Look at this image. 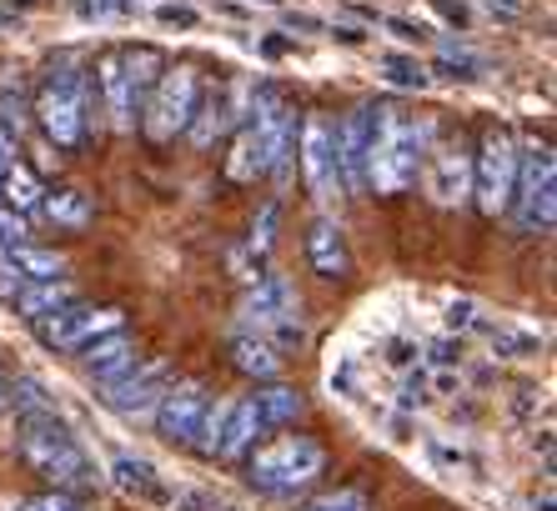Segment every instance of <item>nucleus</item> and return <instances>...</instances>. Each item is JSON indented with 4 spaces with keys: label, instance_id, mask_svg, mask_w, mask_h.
I'll return each mask as SVG.
<instances>
[{
    "label": "nucleus",
    "instance_id": "nucleus-1",
    "mask_svg": "<svg viewBox=\"0 0 557 511\" xmlns=\"http://www.w3.org/2000/svg\"><path fill=\"white\" fill-rule=\"evenodd\" d=\"M21 457L30 461V472H40L55 486H91L96 482V461L86 457L71 426L55 411H40L21 422Z\"/></svg>",
    "mask_w": 557,
    "mask_h": 511
},
{
    "label": "nucleus",
    "instance_id": "nucleus-2",
    "mask_svg": "<svg viewBox=\"0 0 557 511\" xmlns=\"http://www.w3.org/2000/svg\"><path fill=\"white\" fill-rule=\"evenodd\" d=\"M428 146H432V126H417V121L397 115V105H387L372 161H367V186L382 196L407 191L417 180V171H422V161H428Z\"/></svg>",
    "mask_w": 557,
    "mask_h": 511
},
{
    "label": "nucleus",
    "instance_id": "nucleus-3",
    "mask_svg": "<svg viewBox=\"0 0 557 511\" xmlns=\"http://www.w3.org/2000/svg\"><path fill=\"white\" fill-rule=\"evenodd\" d=\"M322 472H326L322 441H311V436H301V432H282V436H272V441H261L247 461L251 486L267 491V497H292V491L311 486Z\"/></svg>",
    "mask_w": 557,
    "mask_h": 511
},
{
    "label": "nucleus",
    "instance_id": "nucleus-4",
    "mask_svg": "<svg viewBox=\"0 0 557 511\" xmlns=\"http://www.w3.org/2000/svg\"><path fill=\"white\" fill-rule=\"evenodd\" d=\"M196 111H201V76L191 65H166L161 80L151 86V96H146V136L151 141H176V136L191 130Z\"/></svg>",
    "mask_w": 557,
    "mask_h": 511
},
{
    "label": "nucleus",
    "instance_id": "nucleus-5",
    "mask_svg": "<svg viewBox=\"0 0 557 511\" xmlns=\"http://www.w3.org/2000/svg\"><path fill=\"white\" fill-rule=\"evenodd\" d=\"M512 216L522 236H543L557 221V161L547 146H528L518 155V186H512Z\"/></svg>",
    "mask_w": 557,
    "mask_h": 511
},
{
    "label": "nucleus",
    "instance_id": "nucleus-6",
    "mask_svg": "<svg viewBox=\"0 0 557 511\" xmlns=\"http://www.w3.org/2000/svg\"><path fill=\"white\" fill-rule=\"evenodd\" d=\"M36 115L61 151L81 146V136H86V80H81V71L71 61L51 65V76H46V86L36 96Z\"/></svg>",
    "mask_w": 557,
    "mask_h": 511
},
{
    "label": "nucleus",
    "instance_id": "nucleus-7",
    "mask_svg": "<svg viewBox=\"0 0 557 511\" xmlns=\"http://www.w3.org/2000/svg\"><path fill=\"white\" fill-rule=\"evenodd\" d=\"M518 155L522 146L507 136V130H493L487 141H482L478 161H472V196H478L482 216H503L507 205H512V186H518Z\"/></svg>",
    "mask_w": 557,
    "mask_h": 511
},
{
    "label": "nucleus",
    "instance_id": "nucleus-8",
    "mask_svg": "<svg viewBox=\"0 0 557 511\" xmlns=\"http://www.w3.org/2000/svg\"><path fill=\"white\" fill-rule=\"evenodd\" d=\"M301 171H307V186L317 201H337L347 191L342 161H337V126L322 111H311L301 121Z\"/></svg>",
    "mask_w": 557,
    "mask_h": 511
},
{
    "label": "nucleus",
    "instance_id": "nucleus-9",
    "mask_svg": "<svg viewBox=\"0 0 557 511\" xmlns=\"http://www.w3.org/2000/svg\"><path fill=\"white\" fill-rule=\"evenodd\" d=\"M36 332H40V341L51 346V351H86L96 336L121 332V311L116 307H81V301H71L65 311L36 321Z\"/></svg>",
    "mask_w": 557,
    "mask_h": 511
},
{
    "label": "nucleus",
    "instance_id": "nucleus-10",
    "mask_svg": "<svg viewBox=\"0 0 557 511\" xmlns=\"http://www.w3.org/2000/svg\"><path fill=\"white\" fill-rule=\"evenodd\" d=\"M382 115H387V105L362 101L337 126V161H342V180H347L351 191H367V161H372V146H376V130H382Z\"/></svg>",
    "mask_w": 557,
    "mask_h": 511
},
{
    "label": "nucleus",
    "instance_id": "nucleus-11",
    "mask_svg": "<svg viewBox=\"0 0 557 511\" xmlns=\"http://www.w3.org/2000/svg\"><path fill=\"white\" fill-rule=\"evenodd\" d=\"M171 361H146V366H136V371H126L121 382H111L101 391V401L116 416H146V411H156V401L171 391Z\"/></svg>",
    "mask_w": 557,
    "mask_h": 511
},
{
    "label": "nucleus",
    "instance_id": "nucleus-12",
    "mask_svg": "<svg viewBox=\"0 0 557 511\" xmlns=\"http://www.w3.org/2000/svg\"><path fill=\"white\" fill-rule=\"evenodd\" d=\"M207 411H211L207 386L201 382H171V391L156 401V432L166 436V441L191 447L196 432H201V422H207Z\"/></svg>",
    "mask_w": 557,
    "mask_h": 511
},
{
    "label": "nucleus",
    "instance_id": "nucleus-13",
    "mask_svg": "<svg viewBox=\"0 0 557 511\" xmlns=\"http://www.w3.org/2000/svg\"><path fill=\"white\" fill-rule=\"evenodd\" d=\"M428 191L437 205H462L472 196V155L462 146H437L428 166Z\"/></svg>",
    "mask_w": 557,
    "mask_h": 511
},
{
    "label": "nucleus",
    "instance_id": "nucleus-14",
    "mask_svg": "<svg viewBox=\"0 0 557 511\" xmlns=\"http://www.w3.org/2000/svg\"><path fill=\"white\" fill-rule=\"evenodd\" d=\"M297 311H301V301H297V291H292V282H286V276H276V271L257 276V286H251V296H247V321H251V326L272 332L276 321L297 316Z\"/></svg>",
    "mask_w": 557,
    "mask_h": 511
},
{
    "label": "nucleus",
    "instance_id": "nucleus-15",
    "mask_svg": "<svg viewBox=\"0 0 557 511\" xmlns=\"http://www.w3.org/2000/svg\"><path fill=\"white\" fill-rule=\"evenodd\" d=\"M307 261L317 276H326V282H342L351 271V251H347V236H342V226L332 216H317L307 230Z\"/></svg>",
    "mask_w": 557,
    "mask_h": 511
},
{
    "label": "nucleus",
    "instance_id": "nucleus-16",
    "mask_svg": "<svg viewBox=\"0 0 557 511\" xmlns=\"http://www.w3.org/2000/svg\"><path fill=\"white\" fill-rule=\"evenodd\" d=\"M81 366H86V376H96V382H121L131 366H136V341H131L126 332H111V336H96L86 351H76Z\"/></svg>",
    "mask_w": 557,
    "mask_h": 511
},
{
    "label": "nucleus",
    "instance_id": "nucleus-17",
    "mask_svg": "<svg viewBox=\"0 0 557 511\" xmlns=\"http://www.w3.org/2000/svg\"><path fill=\"white\" fill-rule=\"evenodd\" d=\"M261 432H267V422H261V411H257V397H236L232 407H226V422H221L216 457H226V461L247 457Z\"/></svg>",
    "mask_w": 557,
    "mask_h": 511
},
{
    "label": "nucleus",
    "instance_id": "nucleus-18",
    "mask_svg": "<svg viewBox=\"0 0 557 511\" xmlns=\"http://www.w3.org/2000/svg\"><path fill=\"white\" fill-rule=\"evenodd\" d=\"M111 482H116L126 497L146 501V507H171V486L161 482V472H156L146 457H116L111 461Z\"/></svg>",
    "mask_w": 557,
    "mask_h": 511
},
{
    "label": "nucleus",
    "instance_id": "nucleus-19",
    "mask_svg": "<svg viewBox=\"0 0 557 511\" xmlns=\"http://www.w3.org/2000/svg\"><path fill=\"white\" fill-rule=\"evenodd\" d=\"M101 90H106L111 126H116V130H136V121H141V96L131 90L126 71H121V55H106V61H101Z\"/></svg>",
    "mask_w": 557,
    "mask_h": 511
},
{
    "label": "nucleus",
    "instance_id": "nucleus-20",
    "mask_svg": "<svg viewBox=\"0 0 557 511\" xmlns=\"http://www.w3.org/2000/svg\"><path fill=\"white\" fill-rule=\"evenodd\" d=\"M478 332L487 336V346H493V357L503 361H537L543 357V336L528 332V326H512V321H478Z\"/></svg>",
    "mask_w": 557,
    "mask_h": 511
},
{
    "label": "nucleus",
    "instance_id": "nucleus-21",
    "mask_svg": "<svg viewBox=\"0 0 557 511\" xmlns=\"http://www.w3.org/2000/svg\"><path fill=\"white\" fill-rule=\"evenodd\" d=\"M40 205H46V221H51L55 230H86L96 221V205L81 186H61V191H51Z\"/></svg>",
    "mask_w": 557,
    "mask_h": 511
},
{
    "label": "nucleus",
    "instance_id": "nucleus-22",
    "mask_svg": "<svg viewBox=\"0 0 557 511\" xmlns=\"http://www.w3.org/2000/svg\"><path fill=\"white\" fill-rule=\"evenodd\" d=\"M232 361L247 376H257V382H276L282 376V357H276V346L267 341V336H257V332H242L232 341Z\"/></svg>",
    "mask_w": 557,
    "mask_h": 511
},
{
    "label": "nucleus",
    "instance_id": "nucleus-23",
    "mask_svg": "<svg viewBox=\"0 0 557 511\" xmlns=\"http://www.w3.org/2000/svg\"><path fill=\"white\" fill-rule=\"evenodd\" d=\"M71 301H76V286L71 282H36V286H21V296H15V307H21L26 321H46L55 311H65Z\"/></svg>",
    "mask_w": 557,
    "mask_h": 511
},
{
    "label": "nucleus",
    "instance_id": "nucleus-24",
    "mask_svg": "<svg viewBox=\"0 0 557 511\" xmlns=\"http://www.w3.org/2000/svg\"><path fill=\"white\" fill-rule=\"evenodd\" d=\"M5 261H11L15 271H21V282H65V256L55 251H40V246H11V251H0Z\"/></svg>",
    "mask_w": 557,
    "mask_h": 511
},
{
    "label": "nucleus",
    "instance_id": "nucleus-25",
    "mask_svg": "<svg viewBox=\"0 0 557 511\" xmlns=\"http://www.w3.org/2000/svg\"><path fill=\"white\" fill-rule=\"evenodd\" d=\"M0 201H11L15 211H30V205L46 201V186H40V176L26 161H15L11 171H0Z\"/></svg>",
    "mask_w": 557,
    "mask_h": 511
},
{
    "label": "nucleus",
    "instance_id": "nucleus-26",
    "mask_svg": "<svg viewBox=\"0 0 557 511\" xmlns=\"http://www.w3.org/2000/svg\"><path fill=\"white\" fill-rule=\"evenodd\" d=\"M257 411H261V422L267 426H286V422H297L301 411H307V401H301L297 386L272 382L267 391H257Z\"/></svg>",
    "mask_w": 557,
    "mask_h": 511
},
{
    "label": "nucleus",
    "instance_id": "nucleus-27",
    "mask_svg": "<svg viewBox=\"0 0 557 511\" xmlns=\"http://www.w3.org/2000/svg\"><path fill=\"white\" fill-rule=\"evenodd\" d=\"M121 71H126L131 90H136V96H141V105H146L151 86L161 80V71H166V55L156 51V46H141V51H126V55H121Z\"/></svg>",
    "mask_w": 557,
    "mask_h": 511
},
{
    "label": "nucleus",
    "instance_id": "nucleus-28",
    "mask_svg": "<svg viewBox=\"0 0 557 511\" xmlns=\"http://www.w3.org/2000/svg\"><path fill=\"white\" fill-rule=\"evenodd\" d=\"M376 76L387 80V86H397V90H428L432 86L428 65L417 61V55H397V51L376 55Z\"/></svg>",
    "mask_w": 557,
    "mask_h": 511
},
{
    "label": "nucleus",
    "instance_id": "nucleus-29",
    "mask_svg": "<svg viewBox=\"0 0 557 511\" xmlns=\"http://www.w3.org/2000/svg\"><path fill=\"white\" fill-rule=\"evenodd\" d=\"M232 115H236V96H226V90H221V96H211V101H207V111H196V121H191V130H186V136H191L196 146H211L221 130L232 126Z\"/></svg>",
    "mask_w": 557,
    "mask_h": 511
},
{
    "label": "nucleus",
    "instance_id": "nucleus-30",
    "mask_svg": "<svg viewBox=\"0 0 557 511\" xmlns=\"http://www.w3.org/2000/svg\"><path fill=\"white\" fill-rule=\"evenodd\" d=\"M276 226H282V201H267V205H261V211H257V221H251L247 251L236 256V261H247V256H251V261H257V266H261V256L272 251V241H276Z\"/></svg>",
    "mask_w": 557,
    "mask_h": 511
},
{
    "label": "nucleus",
    "instance_id": "nucleus-31",
    "mask_svg": "<svg viewBox=\"0 0 557 511\" xmlns=\"http://www.w3.org/2000/svg\"><path fill=\"white\" fill-rule=\"evenodd\" d=\"M146 15H151L156 26H166V30H196L201 26V11L186 5V0H156V5H146Z\"/></svg>",
    "mask_w": 557,
    "mask_h": 511
},
{
    "label": "nucleus",
    "instance_id": "nucleus-32",
    "mask_svg": "<svg viewBox=\"0 0 557 511\" xmlns=\"http://www.w3.org/2000/svg\"><path fill=\"white\" fill-rule=\"evenodd\" d=\"M76 15H86V21H136V15H146L141 0H76Z\"/></svg>",
    "mask_w": 557,
    "mask_h": 511
},
{
    "label": "nucleus",
    "instance_id": "nucleus-33",
    "mask_svg": "<svg viewBox=\"0 0 557 511\" xmlns=\"http://www.w3.org/2000/svg\"><path fill=\"white\" fill-rule=\"evenodd\" d=\"M478 321H482V307L472 301V296H453V301H447V311H442V326H447V336L478 332Z\"/></svg>",
    "mask_w": 557,
    "mask_h": 511
},
{
    "label": "nucleus",
    "instance_id": "nucleus-34",
    "mask_svg": "<svg viewBox=\"0 0 557 511\" xmlns=\"http://www.w3.org/2000/svg\"><path fill=\"white\" fill-rule=\"evenodd\" d=\"M432 71H437L442 80H478L482 71H487V65H482L478 55H457V51H442ZM432 71H428V76H432Z\"/></svg>",
    "mask_w": 557,
    "mask_h": 511
},
{
    "label": "nucleus",
    "instance_id": "nucleus-35",
    "mask_svg": "<svg viewBox=\"0 0 557 511\" xmlns=\"http://www.w3.org/2000/svg\"><path fill=\"white\" fill-rule=\"evenodd\" d=\"M422 351H428V361L437 371H457V361H462V336H437V341H428Z\"/></svg>",
    "mask_w": 557,
    "mask_h": 511
},
{
    "label": "nucleus",
    "instance_id": "nucleus-36",
    "mask_svg": "<svg viewBox=\"0 0 557 511\" xmlns=\"http://www.w3.org/2000/svg\"><path fill=\"white\" fill-rule=\"evenodd\" d=\"M382 361H387V366H397L407 376V371L417 366V361H422V346L417 341H407V336H392L387 341V351H382Z\"/></svg>",
    "mask_w": 557,
    "mask_h": 511
},
{
    "label": "nucleus",
    "instance_id": "nucleus-37",
    "mask_svg": "<svg viewBox=\"0 0 557 511\" xmlns=\"http://www.w3.org/2000/svg\"><path fill=\"white\" fill-rule=\"evenodd\" d=\"M317 511H367V497L357 491V486H342V491H332V497L311 501Z\"/></svg>",
    "mask_w": 557,
    "mask_h": 511
},
{
    "label": "nucleus",
    "instance_id": "nucleus-38",
    "mask_svg": "<svg viewBox=\"0 0 557 511\" xmlns=\"http://www.w3.org/2000/svg\"><path fill=\"white\" fill-rule=\"evenodd\" d=\"M397 407H403V411L428 407V376H422V371H407V376H403V397H397Z\"/></svg>",
    "mask_w": 557,
    "mask_h": 511
},
{
    "label": "nucleus",
    "instance_id": "nucleus-39",
    "mask_svg": "<svg viewBox=\"0 0 557 511\" xmlns=\"http://www.w3.org/2000/svg\"><path fill=\"white\" fill-rule=\"evenodd\" d=\"M387 30L397 40H407V46H412V40H432V26L428 21H412V15H387Z\"/></svg>",
    "mask_w": 557,
    "mask_h": 511
},
{
    "label": "nucleus",
    "instance_id": "nucleus-40",
    "mask_svg": "<svg viewBox=\"0 0 557 511\" xmlns=\"http://www.w3.org/2000/svg\"><path fill=\"white\" fill-rule=\"evenodd\" d=\"M11 246H26V221L21 211H0V251H11Z\"/></svg>",
    "mask_w": 557,
    "mask_h": 511
},
{
    "label": "nucleus",
    "instance_id": "nucleus-41",
    "mask_svg": "<svg viewBox=\"0 0 557 511\" xmlns=\"http://www.w3.org/2000/svg\"><path fill=\"white\" fill-rule=\"evenodd\" d=\"M21 511H81V501L65 497V491H51V497H30Z\"/></svg>",
    "mask_w": 557,
    "mask_h": 511
},
{
    "label": "nucleus",
    "instance_id": "nucleus-42",
    "mask_svg": "<svg viewBox=\"0 0 557 511\" xmlns=\"http://www.w3.org/2000/svg\"><path fill=\"white\" fill-rule=\"evenodd\" d=\"M15 161H21V136L15 126H0V171H11Z\"/></svg>",
    "mask_w": 557,
    "mask_h": 511
},
{
    "label": "nucleus",
    "instance_id": "nucleus-43",
    "mask_svg": "<svg viewBox=\"0 0 557 511\" xmlns=\"http://www.w3.org/2000/svg\"><path fill=\"white\" fill-rule=\"evenodd\" d=\"M326 36L342 40V46H362L367 30H362V26H351V21H326Z\"/></svg>",
    "mask_w": 557,
    "mask_h": 511
},
{
    "label": "nucleus",
    "instance_id": "nucleus-44",
    "mask_svg": "<svg viewBox=\"0 0 557 511\" xmlns=\"http://www.w3.org/2000/svg\"><path fill=\"white\" fill-rule=\"evenodd\" d=\"M15 296H21V271L0 256V301H15Z\"/></svg>",
    "mask_w": 557,
    "mask_h": 511
},
{
    "label": "nucleus",
    "instance_id": "nucleus-45",
    "mask_svg": "<svg viewBox=\"0 0 557 511\" xmlns=\"http://www.w3.org/2000/svg\"><path fill=\"white\" fill-rule=\"evenodd\" d=\"M286 30H326V21L307 11H286Z\"/></svg>",
    "mask_w": 557,
    "mask_h": 511
},
{
    "label": "nucleus",
    "instance_id": "nucleus-46",
    "mask_svg": "<svg viewBox=\"0 0 557 511\" xmlns=\"http://www.w3.org/2000/svg\"><path fill=\"white\" fill-rule=\"evenodd\" d=\"M432 5H437V11L447 15V21H457V26H467V15H472V11L462 5V0H432Z\"/></svg>",
    "mask_w": 557,
    "mask_h": 511
},
{
    "label": "nucleus",
    "instance_id": "nucleus-47",
    "mask_svg": "<svg viewBox=\"0 0 557 511\" xmlns=\"http://www.w3.org/2000/svg\"><path fill=\"white\" fill-rule=\"evenodd\" d=\"M437 391L442 397H457V391H462V376H457V371H437Z\"/></svg>",
    "mask_w": 557,
    "mask_h": 511
},
{
    "label": "nucleus",
    "instance_id": "nucleus-48",
    "mask_svg": "<svg viewBox=\"0 0 557 511\" xmlns=\"http://www.w3.org/2000/svg\"><path fill=\"white\" fill-rule=\"evenodd\" d=\"M0 30H5V36H11V30H21V15H5V11H0Z\"/></svg>",
    "mask_w": 557,
    "mask_h": 511
},
{
    "label": "nucleus",
    "instance_id": "nucleus-49",
    "mask_svg": "<svg viewBox=\"0 0 557 511\" xmlns=\"http://www.w3.org/2000/svg\"><path fill=\"white\" fill-rule=\"evenodd\" d=\"M487 5H497V0H487ZM503 11H507V15H518V11H522V0H503Z\"/></svg>",
    "mask_w": 557,
    "mask_h": 511
},
{
    "label": "nucleus",
    "instance_id": "nucleus-50",
    "mask_svg": "<svg viewBox=\"0 0 557 511\" xmlns=\"http://www.w3.org/2000/svg\"><path fill=\"white\" fill-rule=\"evenodd\" d=\"M0 411H5V382H0Z\"/></svg>",
    "mask_w": 557,
    "mask_h": 511
},
{
    "label": "nucleus",
    "instance_id": "nucleus-51",
    "mask_svg": "<svg viewBox=\"0 0 557 511\" xmlns=\"http://www.w3.org/2000/svg\"><path fill=\"white\" fill-rule=\"evenodd\" d=\"M261 5H286V0H261Z\"/></svg>",
    "mask_w": 557,
    "mask_h": 511
},
{
    "label": "nucleus",
    "instance_id": "nucleus-52",
    "mask_svg": "<svg viewBox=\"0 0 557 511\" xmlns=\"http://www.w3.org/2000/svg\"><path fill=\"white\" fill-rule=\"evenodd\" d=\"M297 511H317V507H297Z\"/></svg>",
    "mask_w": 557,
    "mask_h": 511
}]
</instances>
